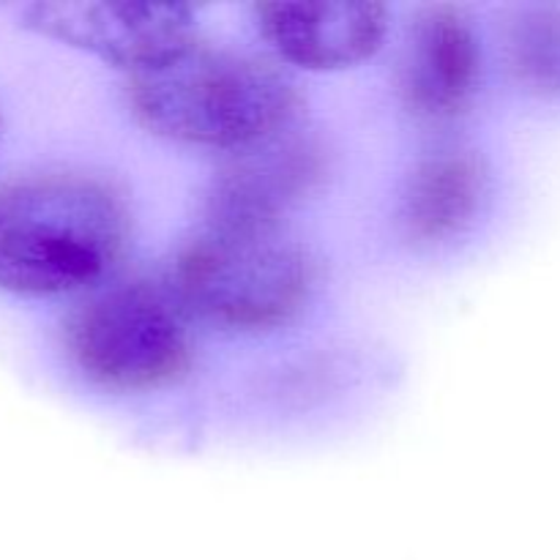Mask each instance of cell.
<instances>
[{
    "instance_id": "cell-5",
    "label": "cell",
    "mask_w": 560,
    "mask_h": 560,
    "mask_svg": "<svg viewBox=\"0 0 560 560\" xmlns=\"http://www.w3.org/2000/svg\"><path fill=\"white\" fill-rule=\"evenodd\" d=\"M38 36L93 55L126 77L159 69L200 42L197 11L151 0H44L22 9Z\"/></svg>"
},
{
    "instance_id": "cell-11",
    "label": "cell",
    "mask_w": 560,
    "mask_h": 560,
    "mask_svg": "<svg viewBox=\"0 0 560 560\" xmlns=\"http://www.w3.org/2000/svg\"><path fill=\"white\" fill-rule=\"evenodd\" d=\"M0 135H3V118H0Z\"/></svg>"
},
{
    "instance_id": "cell-9",
    "label": "cell",
    "mask_w": 560,
    "mask_h": 560,
    "mask_svg": "<svg viewBox=\"0 0 560 560\" xmlns=\"http://www.w3.org/2000/svg\"><path fill=\"white\" fill-rule=\"evenodd\" d=\"M490 197V170L476 151L443 148L419 159L399 191L397 224L416 246H441L468 233Z\"/></svg>"
},
{
    "instance_id": "cell-6",
    "label": "cell",
    "mask_w": 560,
    "mask_h": 560,
    "mask_svg": "<svg viewBox=\"0 0 560 560\" xmlns=\"http://www.w3.org/2000/svg\"><path fill=\"white\" fill-rule=\"evenodd\" d=\"M326 175L320 142L293 129L266 145L228 156L206 195L202 228L233 233H284V222Z\"/></svg>"
},
{
    "instance_id": "cell-10",
    "label": "cell",
    "mask_w": 560,
    "mask_h": 560,
    "mask_svg": "<svg viewBox=\"0 0 560 560\" xmlns=\"http://www.w3.org/2000/svg\"><path fill=\"white\" fill-rule=\"evenodd\" d=\"M503 58L525 91L560 98V3L514 9L503 25Z\"/></svg>"
},
{
    "instance_id": "cell-2",
    "label": "cell",
    "mask_w": 560,
    "mask_h": 560,
    "mask_svg": "<svg viewBox=\"0 0 560 560\" xmlns=\"http://www.w3.org/2000/svg\"><path fill=\"white\" fill-rule=\"evenodd\" d=\"M126 104L148 135L228 156L299 129L304 113L299 85L277 60L202 42L126 77Z\"/></svg>"
},
{
    "instance_id": "cell-3",
    "label": "cell",
    "mask_w": 560,
    "mask_h": 560,
    "mask_svg": "<svg viewBox=\"0 0 560 560\" xmlns=\"http://www.w3.org/2000/svg\"><path fill=\"white\" fill-rule=\"evenodd\" d=\"M164 279L197 326L268 334L310 310L320 266L310 246L288 233L200 228L175 252Z\"/></svg>"
},
{
    "instance_id": "cell-8",
    "label": "cell",
    "mask_w": 560,
    "mask_h": 560,
    "mask_svg": "<svg viewBox=\"0 0 560 560\" xmlns=\"http://www.w3.org/2000/svg\"><path fill=\"white\" fill-rule=\"evenodd\" d=\"M252 16L273 58L306 71H342L372 60L392 27L386 5L353 0L255 3Z\"/></svg>"
},
{
    "instance_id": "cell-1",
    "label": "cell",
    "mask_w": 560,
    "mask_h": 560,
    "mask_svg": "<svg viewBox=\"0 0 560 560\" xmlns=\"http://www.w3.org/2000/svg\"><path fill=\"white\" fill-rule=\"evenodd\" d=\"M135 238L124 189L88 173L0 186V290L25 299L88 295L113 282Z\"/></svg>"
},
{
    "instance_id": "cell-4",
    "label": "cell",
    "mask_w": 560,
    "mask_h": 560,
    "mask_svg": "<svg viewBox=\"0 0 560 560\" xmlns=\"http://www.w3.org/2000/svg\"><path fill=\"white\" fill-rule=\"evenodd\" d=\"M195 326L167 279H113L82 295L63 323L71 364L113 394H153L195 366Z\"/></svg>"
},
{
    "instance_id": "cell-7",
    "label": "cell",
    "mask_w": 560,
    "mask_h": 560,
    "mask_svg": "<svg viewBox=\"0 0 560 560\" xmlns=\"http://www.w3.org/2000/svg\"><path fill=\"white\" fill-rule=\"evenodd\" d=\"M485 80V44L474 16L454 3L413 16L399 63V98L416 124L452 126L470 113Z\"/></svg>"
}]
</instances>
